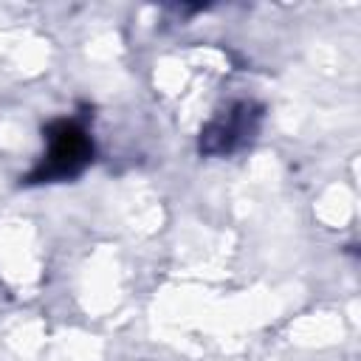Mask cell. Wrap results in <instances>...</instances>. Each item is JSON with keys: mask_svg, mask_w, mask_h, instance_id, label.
Listing matches in <instances>:
<instances>
[{"mask_svg": "<svg viewBox=\"0 0 361 361\" xmlns=\"http://www.w3.org/2000/svg\"><path fill=\"white\" fill-rule=\"evenodd\" d=\"M45 152L31 166V172L23 178L25 186H42V183H65L79 178L96 155L93 138L87 127L76 118H54L42 127Z\"/></svg>", "mask_w": 361, "mask_h": 361, "instance_id": "obj_1", "label": "cell"}, {"mask_svg": "<svg viewBox=\"0 0 361 361\" xmlns=\"http://www.w3.org/2000/svg\"><path fill=\"white\" fill-rule=\"evenodd\" d=\"M265 107L254 99H237L214 113L197 135V152L206 158H228L251 147L262 130Z\"/></svg>", "mask_w": 361, "mask_h": 361, "instance_id": "obj_2", "label": "cell"}]
</instances>
